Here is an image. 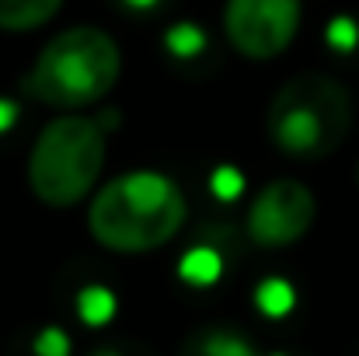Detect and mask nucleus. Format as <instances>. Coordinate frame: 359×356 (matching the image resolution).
Here are the masks:
<instances>
[{
    "label": "nucleus",
    "instance_id": "nucleus-17",
    "mask_svg": "<svg viewBox=\"0 0 359 356\" xmlns=\"http://www.w3.org/2000/svg\"><path fill=\"white\" fill-rule=\"evenodd\" d=\"M88 356H147L143 350H129V346H102V350H95V353H88Z\"/></svg>",
    "mask_w": 359,
    "mask_h": 356
},
{
    "label": "nucleus",
    "instance_id": "nucleus-5",
    "mask_svg": "<svg viewBox=\"0 0 359 356\" xmlns=\"http://www.w3.org/2000/svg\"><path fill=\"white\" fill-rule=\"evenodd\" d=\"M300 18L304 0H227L224 35L238 56L251 63H269L293 46Z\"/></svg>",
    "mask_w": 359,
    "mask_h": 356
},
{
    "label": "nucleus",
    "instance_id": "nucleus-14",
    "mask_svg": "<svg viewBox=\"0 0 359 356\" xmlns=\"http://www.w3.org/2000/svg\"><path fill=\"white\" fill-rule=\"evenodd\" d=\"M210 192H213L220 203H234V199H241V192H244V175H241L234 164L213 168V175H210Z\"/></svg>",
    "mask_w": 359,
    "mask_h": 356
},
{
    "label": "nucleus",
    "instance_id": "nucleus-2",
    "mask_svg": "<svg viewBox=\"0 0 359 356\" xmlns=\"http://www.w3.org/2000/svg\"><path fill=\"white\" fill-rule=\"evenodd\" d=\"M119 42L98 25H70L35 56L32 70L25 74V95L49 109L77 112L105 102L119 84Z\"/></svg>",
    "mask_w": 359,
    "mask_h": 356
},
{
    "label": "nucleus",
    "instance_id": "nucleus-16",
    "mask_svg": "<svg viewBox=\"0 0 359 356\" xmlns=\"http://www.w3.org/2000/svg\"><path fill=\"white\" fill-rule=\"evenodd\" d=\"M14 119H18V105H14V102H7V98H0V133H4V129H11V126H14Z\"/></svg>",
    "mask_w": 359,
    "mask_h": 356
},
{
    "label": "nucleus",
    "instance_id": "nucleus-8",
    "mask_svg": "<svg viewBox=\"0 0 359 356\" xmlns=\"http://www.w3.org/2000/svg\"><path fill=\"white\" fill-rule=\"evenodd\" d=\"M63 0H0V32H35L60 14Z\"/></svg>",
    "mask_w": 359,
    "mask_h": 356
},
{
    "label": "nucleus",
    "instance_id": "nucleus-4",
    "mask_svg": "<svg viewBox=\"0 0 359 356\" xmlns=\"http://www.w3.org/2000/svg\"><path fill=\"white\" fill-rule=\"evenodd\" d=\"M109 157V133L95 116L63 112L49 119L28 154V189L42 206L70 210L98 189Z\"/></svg>",
    "mask_w": 359,
    "mask_h": 356
},
{
    "label": "nucleus",
    "instance_id": "nucleus-13",
    "mask_svg": "<svg viewBox=\"0 0 359 356\" xmlns=\"http://www.w3.org/2000/svg\"><path fill=\"white\" fill-rule=\"evenodd\" d=\"M325 42L339 53V56H349L359 46V21L349 14H335L325 28Z\"/></svg>",
    "mask_w": 359,
    "mask_h": 356
},
{
    "label": "nucleus",
    "instance_id": "nucleus-10",
    "mask_svg": "<svg viewBox=\"0 0 359 356\" xmlns=\"http://www.w3.org/2000/svg\"><path fill=\"white\" fill-rule=\"evenodd\" d=\"M206 32L199 21H175L164 28V49L175 56V60H196L206 53Z\"/></svg>",
    "mask_w": 359,
    "mask_h": 356
},
{
    "label": "nucleus",
    "instance_id": "nucleus-19",
    "mask_svg": "<svg viewBox=\"0 0 359 356\" xmlns=\"http://www.w3.org/2000/svg\"><path fill=\"white\" fill-rule=\"evenodd\" d=\"M356 178H359V175H356Z\"/></svg>",
    "mask_w": 359,
    "mask_h": 356
},
{
    "label": "nucleus",
    "instance_id": "nucleus-6",
    "mask_svg": "<svg viewBox=\"0 0 359 356\" xmlns=\"http://www.w3.org/2000/svg\"><path fill=\"white\" fill-rule=\"evenodd\" d=\"M314 220H318L314 192L297 178H272L251 196L244 231L251 237V244L276 251V248L297 244L314 228Z\"/></svg>",
    "mask_w": 359,
    "mask_h": 356
},
{
    "label": "nucleus",
    "instance_id": "nucleus-15",
    "mask_svg": "<svg viewBox=\"0 0 359 356\" xmlns=\"http://www.w3.org/2000/svg\"><path fill=\"white\" fill-rule=\"evenodd\" d=\"M35 353L39 356H70V339L63 329H42L35 339Z\"/></svg>",
    "mask_w": 359,
    "mask_h": 356
},
{
    "label": "nucleus",
    "instance_id": "nucleus-1",
    "mask_svg": "<svg viewBox=\"0 0 359 356\" xmlns=\"http://www.w3.org/2000/svg\"><path fill=\"white\" fill-rule=\"evenodd\" d=\"M189 199L175 178L140 168L116 175L91 192L88 231L116 255H147L182 235Z\"/></svg>",
    "mask_w": 359,
    "mask_h": 356
},
{
    "label": "nucleus",
    "instance_id": "nucleus-11",
    "mask_svg": "<svg viewBox=\"0 0 359 356\" xmlns=\"http://www.w3.org/2000/svg\"><path fill=\"white\" fill-rule=\"evenodd\" d=\"M255 304H258V311L265 315V318H283V315H290L293 311V304H297V294H293V286L286 283V279H265V283H258V290H255Z\"/></svg>",
    "mask_w": 359,
    "mask_h": 356
},
{
    "label": "nucleus",
    "instance_id": "nucleus-3",
    "mask_svg": "<svg viewBox=\"0 0 359 356\" xmlns=\"http://www.w3.org/2000/svg\"><path fill=\"white\" fill-rule=\"evenodd\" d=\"M353 129V98L342 81L321 70H304L283 81L269 102L265 133L272 147L297 161L332 157Z\"/></svg>",
    "mask_w": 359,
    "mask_h": 356
},
{
    "label": "nucleus",
    "instance_id": "nucleus-9",
    "mask_svg": "<svg viewBox=\"0 0 359 356\" xmlns=\"http://www.w3.org/2000/svg\"><path fill=\"white\" fill-rule=\"evenodd\" d=\"M178 276L189 283V286H213L220 276H224V258L217 248L210 244H196L182 255L178 262Z\"/></svg>",
    "mask_w": 359,
    "mask_h": 356
},
{
    "label": "nucleus",
    "instance_id": "nucleus-12",
    "mask_svg": "<svg viewBox=\"0 0 359 356\" xmlns=\"http://www.w3.org/2000/svg\"><path fill=\"white\" fill-rule=\"evenodd\" d=\"M77 315L84 325H105L116 315V294L109 286H84L77 294Z\"/></svg>",
    "mask_w": 359,
    "mask_h": 356
},
{
    "label": "nucleus",
    "instance_id": "nucleus-7",
    "mask_svg": "<svg viewBox=\"0 0 359 356\" xmlns=\"http://www.w3.org/2000/svg\"><path fill=\"white\" fill-rule=\"evenodd\" d=\"M182 356H258V350L231 325H206L182 343Z\"/></svg>",
    "mask_w": 359,
    "mask_h": 356
},
{
    "label": "nucleus",
    "instance_id": "nucleus-18",
    "mask_svg": "<svg viewBox=\"0 0 359 356\" xmlns=\"http://www.w3.org/2000/svg\"><path fill=\"white\" fill-rule=\"evenodd\" d=\"M126 11H140V14H147V11H157L164 0H119Z\"/></svg>",
    "mask_w": 359,
    "mask_h": 356
}]
</instances>
